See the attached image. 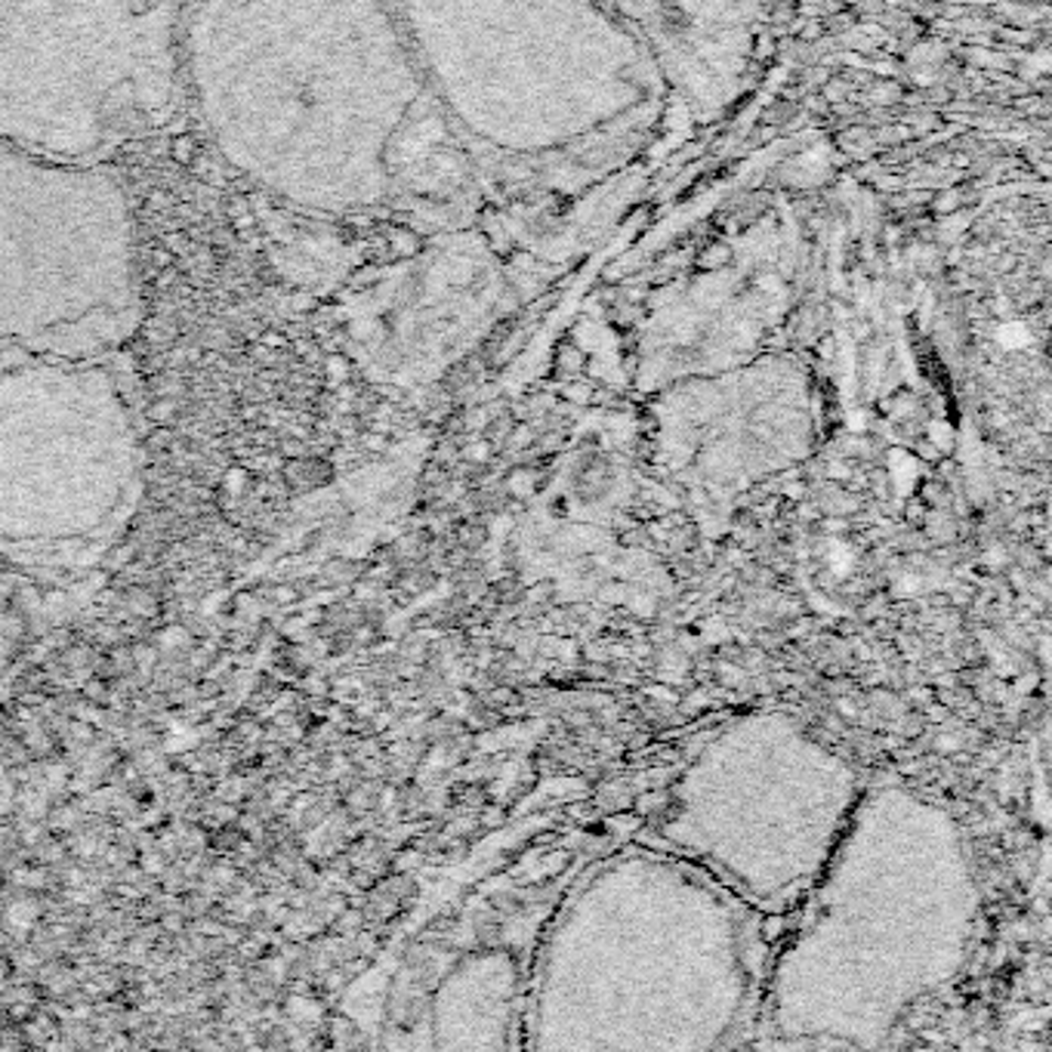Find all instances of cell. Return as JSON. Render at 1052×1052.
<instances>
[{"instance_id": "cell-1", "label": "cell", "mask_w": 1052, "mask_h": 1052, "mask_svg": "<svg viewBox=\"0 0 1052 1052\" xmlns=\"http://www.w3.org/2000/svg\"><path fill=\"white\" fill-rule=\"evenodd\" d=\"M186 102L241 176L309 210L380 201L408 75L377 0H189Z\"/></svg>"}, {"instance_id": "cell-2", "label": "cell", "mask_w": 1052, "mask_h": 1052, "mask_svg": "<svg viewBox=\"0 0 1052 1052\" xmlns=\"http://www.w3.org/2000/svg\"><path fill=\"white\" fill-rule=\"evenodd\" d=\"M189 0H0V140L109 164L186 109Z\"/></svg>"}, {"instance_id": "cell-3", "label": "cell", "mask_w": 1052, "mask_h": 1052, "mask_svg": "<svg viewBox=\"0 0 1052 1052\" xmlns=\"http://www.w3.org/2000/svg\"><path fill=\"white\" fill-rule=\"evenodd\" d=\"M140 321L136 226L114 171L0 140V368L109 359Z\"/></svg>"}, {"instance_id": "cell-4", "label": "cell", "mask_w": 1052, "mask_h": 1052, "mask_svg": "<svg viewBox=\"0 0 1052 1052\" xmlns=\"http://www.w3.org/2000/svg\"><path fill=\"white\" fill-rule=\"evenodd\" d=\"M140 436L106 359L0 368V552L75 559L118 532Z\"/></svg>"}]
</instances>
